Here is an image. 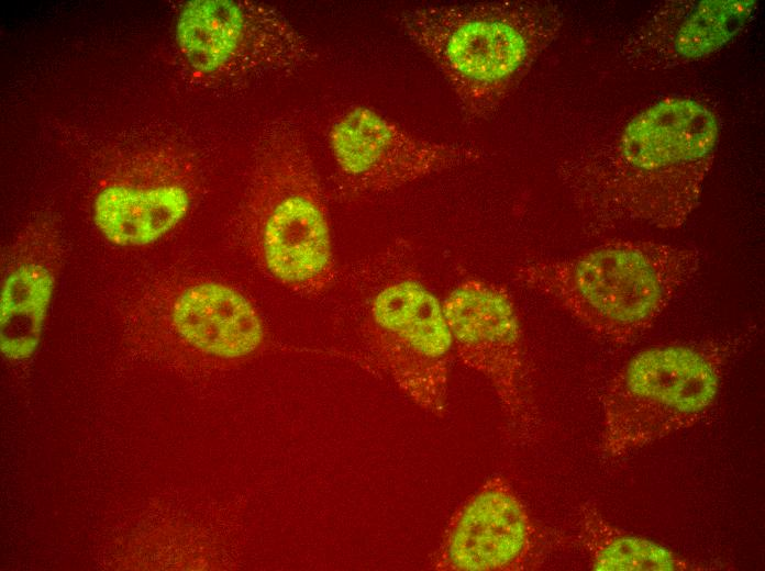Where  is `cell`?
<instances>
[{"mask_svg": "<svg viewBox=\"0 0 765 571\" xmlns=\"http://www.w3.org/2000/svg\"><path fill=\"white\" fill-rule=\"evenodd\" d=\"M703 260L690 245L614 239L578 255L518 266L513 280L568 313L602 340L642 336L694 279Z\"/></svg>", "mask_w": 765, "mask_h": 571, "instance_id": "cell-3", "label": "cell"}, {"mask_svg": "<svg viewBox=\"0 0 765 571\" xmlns=\"http://www.w3.org/2000/svg\"><path fill=\"white\" fill-rule=\"evenodd\" d=\"M190 205V189L179 181L146 188L110 184L95 199L93 221L114 245L145 246L174 229Z\"/></svg>", "mask_w": 765, "mask_h": 571, "instance_id": "cell-12", "label": "cell"}, {"mask_svg": "<svg viewBox=\"0 0 765 571\" xmlns=\"http://www.w3.org/2000/svg\"><path fill=\"white\" fill-rule=\"evenodd\" d=\"M453 350L491 385L509 424H531L522 331L514 301L502 284L467 277L442 302Z\"/></svg>", "mask_w": 765, "mask_h": 571, "instance_id": "cell-7", "label": "cell"}, {"mask_svg": "<svg viewBox=\"0 0 765 571\" xmlns=\"http://www.w3.org/2000/svg\"><path fill=\"white\" fill-rule=\"evenodd\" d=\"M719 139V120L706 102L669 96L613 126L559 173L595 231L676 229L699 205Z\"/></svg>", "mask_w": 765, "mask_h": 571, "instance_id": "cell-1", "label": "cell"}, {"mask_svg": "<svg viewBox=\"0 0 765 571\" xmlns=\"http://www.w3.org/2000/svg\"><path fill=\"white\" fill-rule=\"evenodd\" d=\"M744 331L636 352L602 395L601 447L616 458L688 428L714 403L732 362L757 336Z\"/></svg>", "mask_w": 765, "mask_h": 571, "instance_id": "cell-5", "label": "cell"}, {"mask_svg": "<svg viewBox=\"0 0 765 571\" xmlns=\"http://www.w3.org/2000/svg\"><path fill=\"white\" fill-rule=\"evenodd\" d=\"M335 164L350 188L361 193L399 189L435 172L483 158V152L415 136L378 112L355 107L329 132Z\"/></svg>", "mask_w": 765, "mask_h": 571, "instance_id": "cell-8", "label": "cell"}, {"mask_svg": "<svg viewBox=\"0 0 765 571\" xmlns=\"http://www.w3.org/2000/svg\"><path fill=\"white\" fill-rule=\"evenodd\" d=\"M250 210L253 251L268 277L304 295L331 288L336 272L326 208L298 130L287 124L268 130Z\"/></svg>", "mask_w": 765, "mask_h": 571, "instance_id": "cell-6", "label": "cell"}, {"mask_svg": "<svg viewBox=\"0 0 765 571\" xmlns=\"http://www.w3.org/2000/svg\"><path fill=\"white\" fill-rule=\"evenodd\" d=\"M170 318L187 344L218 358L248 356L264 339L263 323L253 304L234 288L215 281L197 282L179 291Z\"/></svg>", "mask_w": 765, "mask_h": 571, "instance_id": "cell-11", "label": "cell"}, {"mask_svg": "<svg viewBox=\"0 0 765 571\" xmlns=\"http://www.w3.org/2000/svg\"><path fill=\"white\" fill-rule=\"evenodd\" d=\"M402 33L433 63L470 117L491 115L557 38L552 1L429 3L402 11Z\"/></svg>", "mask_w": 765, "mask_h": 571, "instance_id": "cell-2", "label": "cell"}, {"mask_svg": "<svg viewBox=\"0 0 765 571\" xmlns=\"http://www.w3.org/2000/svg\"><path fill=\"white\" fill-rule=\"evenodd\" d=\"M341 303L377 365L423 410L446 414L453 344L412 248L396 242L348 269Z\"/></svg>", "mask_w": 765, "mask_h": 571, "instance_id": "cell-4", "label": "cell"}, {"mask_svg": "<svg viewBox=\"0 0 765 571\" xmlns=\"http://www.w3.org/2000/svg\"><path fill=\"white\" fill-rule=\"evenodd\" d=\"M54 289V276L38 264H23L5 278L0 302V345L10 359L29 358L37 348Z\"/></svg>", "mask_w": 765, "mask_h": 571, "instance_id": "cell-14", "label": "cell"}, {"mask_svg": "<svg viewBox=\"0 0 765 571\" xmlns=\"http://www.w3.org/2000/svg\"><path fill=\"white\" fill-rule=\"evenodd\" d=\"M756 0H667L625 36L620 55L631 68L657 72L720 51L750 23Z\"/></svg>", "mask_w": 765, "mask_h": 571, "instance_id": "cell-10", "label": "cell"}, {"mask_svg": "<svg viewBox=\"0 0 765 571\" xmlns=\"http://www.w3.org/2000/svg\"><path fill=\"white\" fill-rule=\"evenodd\" d=\"M539 530L511 484L486 480L453 512L431 558L437 571H522L536 566Z\"/></svg>", "mask_w": 765, "mask_h": 571, "instance_id": "cell-9", "label": "cell"}, {"mask_svg": "<svg viewBox=\"0 0 765 571\" xmlns=\"http://www.w3.org/2000/svg\"><path fill=\"white\" fill-rule=\"evenodd\" d=\"M578 538L597 571H689L701 570L667 547L625 531L608 522L591 505L581 506Z\"/></svg>", "mask_w": 765, "mask_h": 571, "instance_id": "cell-13", "label": "cell"}]
</instances>
